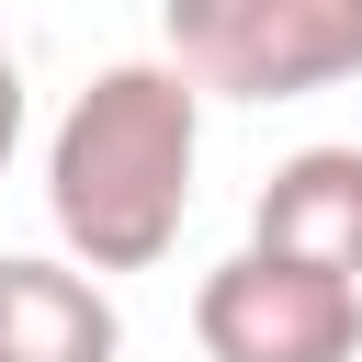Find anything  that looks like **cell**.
I'll use <instances>...</instances> for the list:
<instances>
[{"label":"cell","mask_w":362,"mask_h":362,"mask_svg":"<svg viewBox=\"0 0 362 362\" xmlns=\"http://www.w3.org/2000/svg\"><path fill=\"white\" fill-rule=\"evenodd\" d=\"M192 158H204V79L181 57H124L57 113L45 215L90 272H147L192 215Z\"/></svg>","instance_id":"6da1fadb"},{"label":"cell","mask_w":362,"mask_h":362,"mask_svg":"<svg viewBox=\"0 0 362 362\" xmlns=\"http://www.w3.org/2000/svg\"><path fill=\"white\" fill-rule=\"evenodd\" d=\"M158 34L226 102H305L362 79V0H158Z\"/></svg>","instance_id":"7a4b0ae2"},{"label":"cell","mask_w":362,"mask_h":362,"mask_svg":"<svg viewBox=\"0 0 362 362\" xmlns=\"http://www.w3.org/2000/svg\"><path fill=\"white\" fill-rule=\"evenodd\" d=\"M192 339L204 362H362V272L249 238L192 283Z\"/></svg>","instance_id":"3957f363"},{"label":"cell","mask_w":362,"mask_h":362,"mask_svg":"<svg viewBox=\"0 0 362 362\" xmlns=\"http://www.w3.org/2000/svg\"><path fill=\"white\" fill-rule=\"evenodd\" d=\"M0 362H124V317L79 249L68 260H34V249L0 260Z\"/></svg>","instance_id":"277c9868"},{"label":"cell","mask_w":362,"mask_h":362,"mask_svg":"<svg viewBox=\"0 0 362 362\" xmlns=\"http://www.w3.org/2000/svg\"><path fill=\"white\" fill-rule=\"evenodd\" d=\"M249 238L294 249V260H328V272H362V147H294L260 181Z\"/></svg>","instance_id":"5b68a950"},{"label":"cell","mask_w":362,"mask_h":362,"mask_svg":"<svg viewBox=\"0 0 362 362\" xmlns=\"http://www.w3.org/2000/svg\"><path fill=\"white\" fill-rule=\"evenodd\" d=\"M11 147H23V57L0 45V170H11Z\"/></svg>","instance_id":"8992f818"}]
</instances>
